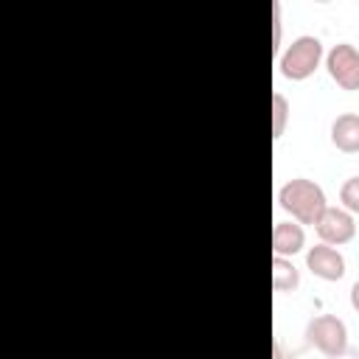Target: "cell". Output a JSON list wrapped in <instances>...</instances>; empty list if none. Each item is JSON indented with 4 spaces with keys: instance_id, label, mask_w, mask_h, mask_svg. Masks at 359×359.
Masks as SVG:
<instances>
[{
    "instance_id": "obj_10",
    "label": "cell",
    "mask_w": 359,
    "mask_h": 359,
    "mask_svg": "<svg viewBox=\"0 0 359 359\" xmlns=\"http://www.w3.org/2000/svg\"><path fill=\"white\" fill-rule=\"evenodd\" d=\"M272 137H280L286 129V118H289V101L283 93H272Z\"/></svg>"
},
{
    "instance_id": "obj_9",
    "label": "cell",
    "mask_w": 359,
    "mask_h": 359,
    "mask_svg": "<svg viewBox=\"0 0 359 359\" xmlns=\"http://www.w3.org/2000/svg\"><path fill=\"white\" fill-rule=\"evenodd\" d=\"M297 283H300L297 266L289 258L275 255L272 258V289L275 292H292V289H297Z\"/></svg>"
},
{
    "instance_id": "obj_6",
    "label": "cell",
    "mask_w": 359,
    "mask_h": 359,
    "mask_svg": "<svg viewBox=\"0 0 359 359\" xmlns=\"http://www.w3.org/2000/svg\"><path fill=\"white\" fill-rule=\"evenodd\" d=\"M306 266L317 278H323V280H339L345 275V258H342V252L337 247H331V244H323V241L314 244V247H309Z\"/></svg>"
},
{
    "instance_id": "obj_11",
    "label": "cell",
    "mask_w": 359,
    "mask_h": 359,
    "mask_svg": "<svg viewBox=\"0 0 359 359\" xmlns=\"http://www.w3.org/2000/svg\"><path fill=\"white\" fill-rule=\"evenodd\" d=\"M339 202L348 213H359V177H348L339 188Z\"/></svg>"
},
{
    "instance_id": "obj_8",
    "label": "cell",
    "mask_w": 359,
    "mask_h": 359,
    "mask_svg": "<svg viewBox=\"0 0 359 359\" xmlns=\"http://www.w3.org/2000/svg\"><path fill=\"white\" fill-rule=\"evenodd\" d=\"M306 244V233H303V224L297 222H275L272 227V250L275 255H294L300 252Z\"/></svg>"
},
{
    "instance_id": "obj_3",
    "label": "cell",
    "mask_w": 359,
    "mask_h": 359,
    "mask_svg": "<svg viewBox=\"0 0 359 359\" xmlns=\"http://www.w3.org/2000/svg\"><path fill=\"white\" fill-rule=\"evenodd\" d=\"M306 339L314 345L323 356L339 359L348 351V328L337 314H317L306 325Z\"/></svg>"
},
{
    "instance_id": "obj_7",
    "label": "cell",
    "mask_w": 359,
    "mask_h": 359,
    "mask_svg": "<svg viewBox=\"0 0 359 359\" xmlns=\"http://www.w3.org/2000/svg\"><path fill=\"white\" fill-rule=\"evenodd\" d=\"M331 143L345 154H356L359 151V115L353 112L337 115L331 123Z\"/></svg>"
},
{
    "instance_id": "obj_12",
    "label": "cell",
    "mask_w": 359,
    "mask_h": 359,
    "mask_svg": "<svg viewBox=\"0 0 359 359\" xmlns=\"http://www.w3.org/2000/svg\"><path fill=\"white\" fill-rule=\"evenodd\" d=\"M351 306H353V309L359 311V280H356V283L351 286Z\"/></svg>"
},
{
    "instance_id": "obj_5",
    "label": "cell",
    "mask_w": 359,
    "mask_h": 359,
    "mask_svg": "<svg viewBox=\"0 0 359 359\" xmlns=\"http://www.w3.org/2000/svg\"><path fill=\"white\" fill-rule=\"evenodd\" d=\"M314 230H317L323 244L339 247L356 236V222H353V213H348L345 208H325L323 216L317 219Z\"/></svg>"
},
{
    "instance_id": "obj_4",
    "label": "cell",
    "mask_w": 359,
    "mask_h": 359,
    "mask_svg": "<svg viewBox=\"0 0 359 359\" xmlns=\"http://www.w3.org/2000/svg\"><path fill=\"white\" fill-rule=\"evenodd\" d=\"M325 67L342 90H359V50L351 42H337L325 56Z\"/></svg>"
},
{
    "instance_id": "obj_13",
    "label": "cell",
    "mask_w": 359,
    "mask_h": 359,
    "mask_svg": "<svg viewBox=\"0 0 359 359\" xmlns=\"http://www.w3.org/2000/svg\"><path fill=\"white\" fill-rule=\"evenodd\" d=\"M272 353H275V359H294V356H286V353H283L280 342H275V345H272Z\"/></svg>"
},
{
    "instance_id": "obj_2",
    "label": "cell",
    "mask_w": 359,
    "mask_h": 359,
    "mask_svg": "<svg viewBox=\"0 0 359 359\" xmlns=\"http://www.w3.org/2000/svg\"><path fill=\"white\" fill-rule=\"evenodd\" d=\"M320 59H323V42L320 36L314 34H303L297 39H292V45L280 53V76L292 79V81H303L309 79L317 67H320Z\"/></svg>"
},
{
    "instance_id": "obj_1",
    "label": "cell",
    "mask_w": 359,
    "mask_h": 359,
    "mask_svg": "<svg viewBox=\"0 0 359 359\" xmlns=\"http://www.w3.org/2000/svg\"><path fill=\"white\" fill-rule=\"evenodd\" d=\"M278 202L283 210L292 213V219L297 224H317V219L328 208L325 191L314 180H306V177H294V180L283 182L278 191Z\"/></svg>"
}]
</instances>
